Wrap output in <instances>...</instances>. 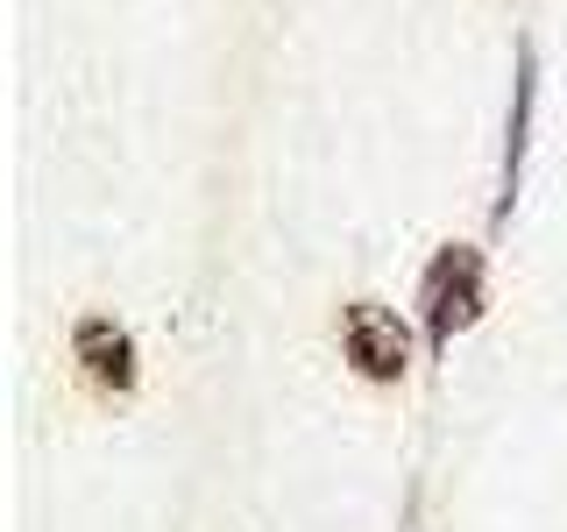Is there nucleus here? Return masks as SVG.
Wrapping results in <instances>:
<instances>
[{"mask_svg": "<svg viewBox=\"0 0 567 532\" xmlns=\"http://www.w3.org/2000/svg\"><path fill=\"white\" fill-rule=\"evenodd\" d=\"M419 298H425V334H433V348H447L454 334H468L475 319H483V256H475V248H440L425 284H419Z\"/></svg>", "mask_w": 567, "mask_h": 532, "instance_id": "nucleus-1", "label": "nucleus"}, {"mask_svg": "<svg viewBox=\"0 0 567 532\" xmlns=\"http://www.w3.org/2000/svg\"><path fill=\"white\" fill-rule=\"evenodd\" d=\"M341 348H348V362L362 369L369 383H398L404 369H412V334H404V319L390 313V306H348L341 319Z\"/></svg>", "mask_w": 567, "mask_h": 532, "instance_id": "nucleus-2", "label": "nucleus"}, {"mask_svg": "<svg viewBox=\"0 0 567 532\" xmlns=\"http://www.w3.org/2000/svg\"><path fill=\"white\" fill-rule=\"evenodd\" d=\"M532 106H539V50L518 43V71H511V129H504V185H496V221L518 206V177L532 150Z\"/></svg>", "mask_w": 567, "mask_h": 532, "instance_id": "nucleus-3", "label": "nucleus"}, {"mask_svg": "<svg viewBox=\"0 0 567 532\" xmlns=\"http://www.w3.org/2000/svg\"><path fill=\"white\" fill-rule=\"evenodd\" d=\"M71 348H79V362L93 369L100 383H114V390L135 383V341H128V327H114V319H79Z\"/></svg>", "mask_w": 567, "mask_h": 532, "instance_id": "nucleus-4", "label": "nucleus"}]
</instances>
